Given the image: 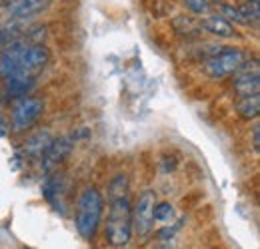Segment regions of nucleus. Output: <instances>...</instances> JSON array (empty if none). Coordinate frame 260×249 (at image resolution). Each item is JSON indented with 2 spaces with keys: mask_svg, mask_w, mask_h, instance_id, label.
<instances>
[{
  "mask_svg": "<svg viewBox=\"0 0 260 249\" xmlns=\"http://www.w3.org/2000/svg\"><path fill=\"white\" fill-rule=\"evenodd\" d=\"M104 212V197L96 187H86L76 203V216L74 225L82 239L92 241L96 237V231L100 227V219Z\"/></svg>",
  "mask_w": 260,
  "mask_h": 249,
  "instance_id": "nucleus-1",
  "label": "nucleus"
},
{
  "mask_svg": "<svg viewBox=\"0 0 260 249\" xmlns=\"http://www.w3.org/2000/svg\"><path fill=\"white\" fill-rule=\"evenodd\" d=\"M132 237V203L128 195L110 199V210L106 219V239L112 247L128 245Z\"/></svg>",
  "mask_w": 260,
  "mask_h": 249,
  "instance_id": "nucleus-2",
  "label": "nucleus"
},
{
  "mask_svg": "<svg viewBox=\"0 0 260 249\" xmlns=\"http://www.w3.org/2000/svg\"><path fill=\"white\" fill-rule=\"evenodd\" d=\"M248 60V54L244 50H238V48H222L216 56L212 58H206L202 62V68L206 72V76L218 80V78H226V76H232L236 74L244 62Z\"/></svg>",
  "mask_w": 260,
  "mask_h": 249,
  "instance_id": "nucleus-3",
  "label": "nucleus"
},
{
  "mask_svg": "<svg viewBox=\"0 0 260 249\" xmlns=\"http://www.w3.org/2000/svg\"><path fill=\"white\" fill-rule=\"evenodd\" d=\"M154 205H156V195L150 189L142 191L136 203L132 205V231L140 239H146L154 233V216H152Z\"/></svg>",
  "mask_w": 260,
  "mask_h": 249,
  "instance_id": "nucleus-4",
  "label": "nucleus"
},
{
  "mask_svg": "<svg viewBox=\"0 0 260 249\" xmlns=\"http://www.w3.org/2000/svg\"><path fill=\"white\" fill-rule=\"evenodd\" d=\"M48 62H50V52H48V48H46L42 42H30V44L24 48V52H22V56H20V60H18V68H16L14 74L26 76V78H36V76L46 68ZM14 74H12V76H14Z\"/></svg>",
  "mask_w": 260,
  "mask_h": 249,
  "instance_id": "nucleus-5",
  "label": "nucleus"
},
{
  "mask_svg": "<svg viewBox=\"0 0 260 249\" xmlns=\"http://www.w3.org/2000/svg\"><path fill=\"white\" fill-rule=\"evenodd\" d=\"M42 110H44L42 100L30 98V96L18 98V102L14 104L12 114H10L12 130H14V132H24V130H28V128L34 126V122L42 116Z\"/></svg>",
  "mask_w": 260,
  "mask_h": 249,
  "instance_id": "nucleus-6",
  "label": "nucleus"
},
{
  "mask_svg": "<svg viewBox=\"0 0 260 249\" xmlns=\"http://www.w3.org/2000/svg\"><path fill=\"white\" fill-rule=\"evenodd\" d=\"M232 88L240 96H250L260 94V74H258V60H246L244 66L232 74Z\"/></svg>",
  "mask_w": 260,
  "mask_h": 249,
  "instance_id": "nucleus-7",
  "label": "nucleus"
},
{
  "mask_svg": "<svg viewBox=\"0 0 260 249\" xmlns=\"http://www.w3.org/2000/svg\"><path fill=\"white\" fill-rule=\"evenodd\" d=\"M30 44V40L26 36H20V38H14L10 40L2 50H0V78H8L16 72L18 68V60L24 52V48Z\"/></svg>",
  "mask_w": 260,
  "mask_h": 249,
  "instance_id": "nucleus-8",
  "label": "nucleus"
},
{
  "mask_svg": "<svg viewBox=\"0 0 260 249\" xmlns=\"http://www.w3.org/2000/svg\"><path fill=\"white\" fill-rule=\"evenodd\" d=\"M0 4L6 18H34L36 14L44 12L52 0H6Z\"/></svg>",
  "mask_w": 260,
  "mask_h": 249,
  "instance_id": "nucleus-9",
  "label": "nucleus"
},
{
  "mask_svg": "<svg viewBox=\"0 0 260 249\" xmlns=\"http://www.w3.org/2000/svg\"><path fill=\"white\" fill-rule=\"evenodd\" d=\"M74 148V138L70 136H62L58 140H52V144L48 146V150L42 154V170L46 174H50L52 170H56L66 157L70 156Z\"/></svg>",
  "mask_w": 260,
  "mask_h": 249,
  "instance_id": "nucleus-10",
  "label": "nucleus"
},
{
  "mask_svg": "<svg viewBox=\"0 0 260 249\" xmlns=\"http://www.w3.org/2000/svg\"><path fill=\"white\" fill-rule=\"evenodd\" d=\"M200 28L216 38H232L234 36V26L232 22H228L224 16L220 14H210L206 18H200Z\"/></svg>",
  "mask_w": 260,
  "mask_h": 249,
  "instance_id": "nucleus-11",
  "label": "nucleus"
},
{
  "mask_svg": "<svg viewBox=\"0 0 260 249\" xmlns=\"http://www.w3.org/2000/svg\"><path fill=\"white\" fill-rule=\"evenodd\" d=\"M34 86H36V78H26V76H18V74L4 78V90L10 98H22V96L32 92Z\"/></svg>",
  "mask_w": 260,
  "mask_h": 249,
  "instance_id": "nucleus-12",
  "label": "nucleus"
},
{
  "mask_svg": "<svg viewBox=\"0 0 260 249\" xmlns=\"http://www.w3.org/2000/svg\"><path fill=\"white\" fill-rule=\"evenodd\" d=\"M52 136L48 134V132H36L32 134L28 140H26V144H24V154L28 157H42V154L48 150V146L52 144Z\"/></svg>",
  "mask_w": 260,
  "mask_h": 249,
  "instance_id": "nucleus-13",
  "label": "nucleus"
},
{
  "mask_svg": "<svg viewBox=\"0 0 260 249\" xmlns=\"http://www.w3.org/2000/svg\"><path fill=\"white\" fill-rule=\"evenodd\" d=\"M236 112L242 120H256L260 114V94L240 96L236 102Z\"/></svg>",
  "mask_w": 260,
  "mask_h": 249,
  "instance_id": "nucleus-14",
  "label": "nucleus"
},
{
  "mask_svg": "<svg viewBox=\"0 0 260 249\" xmlns=\"http://www.w3.org/2000/svg\"><path fill=\"white\" fill-rule=\"evenodd\" d=\"M126 195H128V176L116 174L108 184V197L118 199V197H126Z\"/></svg>",
  "mask_w": 260,
  "mask_h": 249,
  "instance_id": "nucleus-15",
  "label": "nucleus"
},
{
  "mask_svg": "<svg viewBox=\"0 0 260 249\" xmlns=\"http://www.w3.org/2000/svg\"><path fill=\"white\" fill-rule=\"evenodd\" d=\"M174 30L178 32V34H186V36H196V34H200L202 28H200V22L194 20L192 16H178V18H174Z\"/></svg>",
  "mask_w": 260,
  "mask_h": 249,
  "instance_id": "nucleus-16",
  "label": "nucleus"
},
{
  "mask_svg": "<svg viewBox=\"0 0 260 249\" xmlns=\"http://www.w3.org/2000/svg\"><path fill=\"white\" fill-rule=\"evenodd\" d=\"M220 16H224L228 22H236V24H242V26H250L252 22L246 18V14L242 12L240 6H232V4H224L220 6Z\"/></svg>",
  "mask_w": 260,
  "mask_h": 249,
  "instance_id": "nucleus-17",
  "label": "nucleus"
},
{
  "mask_svg": "<svg viewBox=\"0 0 260 249\" xmlns=\"http://www.w3.org/2000/svg\"><path fill=\"white\" fill-rule=\"evenodd\" d=\"M154 221H158V223H164V221H170L172 219V216H174V210H172V205L170 203H166V201H162V203H156L154 205Z\"/></svg>",
  "mask_w": 260,
  "mask_h": 249,
  "instance_id": "nucleus-18",
  "label": "nucleus"
},
{
  "mask_svg": "<svg viewBox=\"0 0 260 249\" xmlns=\"http://www.w3.org/2000/svg\"><path fill=\"white\" fill-rule=\"evenodd\" d=\"M182 4L192 14H208L210 12V2H206V0H182Z\"/></svg>",
  "mask_w": 260,
  "mask_h": 249,
  "instance_id": "nucleus-19",
  "label": "nucleus"
},
{
  "mask_svg": "<svg viewBox=\"0 0 260 249\" xmlns=\"http://www.w3.org/2000/svg\"><path fill=\"white\" fill-rule=\"evenodd\" d=\"M252 146H254V150L258 152V148H260V126L258 124L252 128Z\"/></svg>",
  "mask_w": 260,
  "mask_h": 249,
  "instance_id": "nucleus-20",
  "label": "nucleus"
},
{
  "mask_svg": "<svg viewBox=\"0 0 260 249\" xmlns=\"http://www.w3.org/2000/svg\"><path fill=\"white\" fill-rule=\"evenodd\" d=\"M154 249H172V245H170V243H166V241H160Z\"/></svg>",
  "mask_w": 260,
  "mask_h": 249,
  "instance_id": "nucleus-21",
  "label": "nucleus"
},
{
  "mask_svg": "<svg viewBox=\"0 0 260 249\" xmlns=\"http://www.w3.org/2000/svg\"><path fill=\"white\" fill-rule=\"evenodd\" d=\"M206 2H210V4H222L224 0H206Z\"/></svg>",
  "mask_w": 260,
  "mask_h": 249,
  "instance_id": "nucleus-22",
  "label": "nucleus"
},
{
  "mask_svg": "<svg viewBox=\"0 0 260 249\" xmlns=\"http://www.w3.org/2000/svg\"><path fill=\"white\" fill-rule=\"evenodd\" d=\"M0 2H6V0H0Z\"/></svg>",
  "mask_w": 260,
  "mask_h": 249,
  "instance_id": "nucleus-23",
  "label": "nucleus"
}]
</instances>
